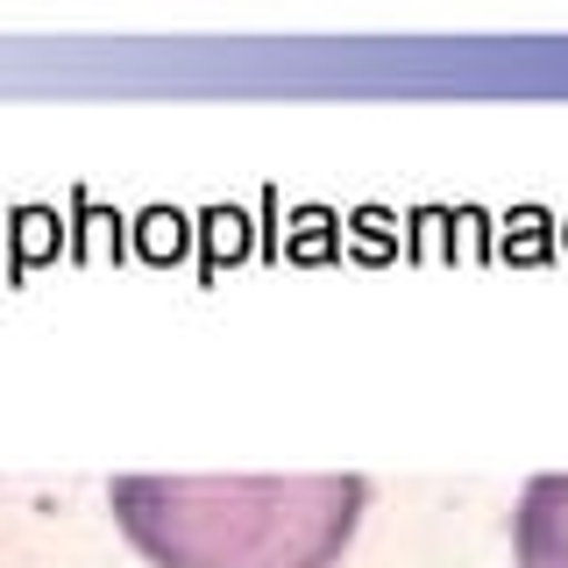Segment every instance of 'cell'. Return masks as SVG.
Here are the masks:
<instances>
[{"label": "cell", "instance_id": "obj_2", "mask_svg": "<svg viewBox=\"0 0 568 568\" xmlns=\"http://www.w3.org/2000/svg\"><path fill=\"white\" fill-rule=\"evenodd\" d=\"M519 568H568V476H532L511 511Z\"/></svg>", "mask_w": 568, "mask_h": 568}, {"label": "cell", "instance_id": "obj_1", "mask_svg": "<svg viewBox=\"0 0 568 568\" xmlns=\"http://www.w3.org/2000/svg\"><path fill=\"white\" fill-rule=\"evenodd\" d=\"M363 497V476H121L114 519L156 568H327Z\"/></svg>", "mask_w": 568, "mask_h": 568}]
</instances>
